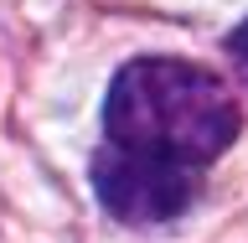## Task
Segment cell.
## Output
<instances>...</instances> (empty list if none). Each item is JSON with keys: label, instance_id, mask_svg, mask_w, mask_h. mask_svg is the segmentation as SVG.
Returning <instances> with one entry per match:
<instances>
[{"label": "cell", "instance_id": "6da1fadb", "mask_svg": "<svg viewBox=\"0 0 248 243\" xmlns=\"http://www.w3.org/2000/svg\"><path fill=\"white\" fill-rule=\"evenodd\" d=\"M243 109L212 67L186 57L124 62L104 98V145L150 166L202 171L232 150Z\"/></svg>", "mask_w": 248, "mask_h": 243}, {"label": "cell", "instance_id": "7a4b0ae2", "mask_svg": "<svg viewBox=\"0 0 248 243\" xmlns=\"http://www.w3.org/2000/svg\"><path fill=\"white\" fill-rule=\"evenodd\" d=\"M88 181L114 223H124V228H160V223H176L181 212H191V202L202 197L207 176L202 171L129 161V155L98 145L88 161Z\"/></svg>", "mask_w": 248, "mask_h": 243}, {"label": "cell", "instance_id": "3957f363", "mask_svg": "<svg viewBox=\"0 0 248 243\" xmlns=\"http://www.w3.org/2000/svg\"><path fill=\"white\" fill-rule=\"evenodd\" d=\"M228 57H232V67L243 73V83H248V21L228 36Z\"/></svg>", "mask_w": 248, "mask_h": 243}]
</instances>
